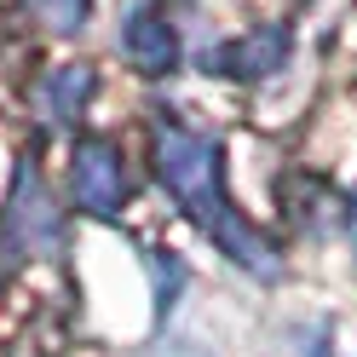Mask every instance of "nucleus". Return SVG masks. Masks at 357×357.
<instances>
[{
    "label": "nucleus",
    "mask_w": 357,
    "mask_h": 357,
    "mask_svg": "<svg viewBox=\"0 0 357 357\" xmlns=\"http://www.w3.org/2000/svg\"><path fill=\"white\" fill-rule=\"evenodd\" d=\"M6 271H12V248L0 242V282H6Z\"/></svg>",
    "instance_id": "6e6552de"
},
{
    "label": "nucleus",
    "mask_w": 357,
    "mask_h": 357,
    "mask_svg": "<svg viewBox=\"0 0 357 357\" xmlns=\"http://www.w3.org/2000/svg\"><path fill=\"white\" fill-rule=\"evenodd\" d=\"M6 225H12V236L24 242L29 254H58L63 219H58V208H52L47 185H40V167H35V162H17V185H12V202H6Z\"/></svg>",
    "instance_id": "7ed1b4c3"
},
{
    "label": "nucleus",
    "mask_w": 357,
    "mask_h": 357,
    "mask_svg": "<svg viewBox=\"0 0 357 357\" xmlns=\"http://www.w3.org/2000/svg\"><path fill=\"white\" fill-rule=\"evenodd\" d=\"M155 173H162V185L173 190V202L185 208L231 259H242L248 271H277V248L259 242L254 225L231 208V196H225V162H219V144L213 139H202V132H190L178 121H162V127H155Z\"/></svg>",
    "instance_id": "f257e3e1"
},
{
    "label": "nucleus",
    "mask_w": 357,
    "mask_h": 357,
    "mask_svg": "<svg viewBox=\"0 0 357 357\" xmlns=\"http://www.w3.org/2000/svg\"><path fill=\"white\" fill-rule=\"evenodd\" d=\"M86 6H93V0H24V12L52 35H75L86 24Z\"/></svg>",
    "instance_id": "0eeeda50"
},
{
    "label": "nucleus",
    "mask_w": 357,
    "mask_h": 357,
    "mask_svg": "<svg viewBox=\"0 0 357 357\" xmlns=\"http://www.w3.org/2000/svg\"><path fill=\"white\" fill-rule=\"evenodd\" d=\"M121 47H127V58L139 63L144 75H162V70L178 63V35H173V24H167V12H155V6H132V12H127Z\"/></svg>",
    "instance_id": "20e7f679"
},
{
    "label": "nucleus",
    "mask_w": 357,
    "mask_h": 357,
    "mask_svg": "<svg viewBox=\"0 0 357 357\" xmlns=\"http://www.w3.org/2000/svg\"><path fill=\"white\" fill-rule=\"evenodd\" d=\"M70 190H75V208L86 213H121L127 196H132V178H127V162L109 139H81L75 155H70Z\"/></svg>",
    "instance_id": "f03ea898"
},
{
    "label": "nucleus",
    "mask_w": 357,
    "mask_h": 357,
    "mask_svg": "<svg viewBox=\"0 0 357 357\" xmlns=\"http://www.w3.org/2000/svg\"><path fill=\"white\" fill-rule=\"evenodd\" d=\"M35 98H40V116L47 121H75L86 109V98H93V70L86 63H58V70L40 75Z\"/></svg>",
    "instance_id": "39448f33"
},
{
    "label": "nucleus",
    "mask_w": 357,
    "mask_h": 357,
    "mask_svg": "<svg viewBox=\"0 0 357 357\" xmlns=\"http://www.w3.org/2000/svg\"><path fill=\"white\" fill-rule=\"evenodd\" d=\"M231 52H242V58H225V70H236V75H271L277 63L288 58V29H259V35H248V40H236Z\"/></svg>",
    "instance_id": "423d86ee"
}]
</instances>
